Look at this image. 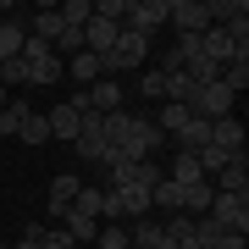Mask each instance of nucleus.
I'll return each instance as SVG.
<instances>
[{
  "instance_id": "20e7f679",
  "label": "nucleus",
  "mask_w": 249,
  "mask_h": 249,
  "mask_svg": "<svg viewBox=\"0 0 249 249\" xmlns=\"http://www.w3.org/2000/svg\"><path fill=\"white\" fill-rule=\"evenodd\" d=\"M205 216L216 227H227V232H249V194H216Z\"/></svg>"
},
{
  "instance_id": "c85d7f7f",
  "label": "nucleus",
  "mask_w": 249,
  "mask_h": 249,
  "mask_svg": "<svg viewBox=\"0 0 249 249\" xmlns=\"http://www.w3.org/2000/svg\"><path fill=\"white\" fill-rule=\"evenodd\" d=\"M39 249H78V244H72L61 227H45V232H39Z\"/></svg>"
},
{
  "instance_id": "f3484780",
  "label": "nucleus",
  "mask_w": 249,
  "mask_h": 249,
  "mask_svg": "<svg viewBox=\"0 0 249 249\" xmlns=\"http://www.w3.org/2000/svg\"><path fill=\"white\" fill-rule=\"evenodd\" d=\"M28 39H45V45L55 50V39H61V17H55V6L34 11V28H28Z\"/></svg>"
},
{
  "instance_id": "aec40b11",
  "label": "nucleus",
  "mask_w": 249,
  "mask_h": 249,
  "mask_svg": "<svg viewBox=\"0 0 249 249\" xmlns=\"http://www.w3.org/2000/svg\"><path fill=\"white\" fill-rule=\"evenodd\" d=\"M211 199H216V183H194V188H183V216H205V211H211Z\"/></svg>"
},
{
  "instance_id": "4468645a",
  "label": "nucleus",
  "mask_w": 249,
  "mask_h": 249,
  "mask_svg": "<svg viewBox=\"0 0 249 249\" xmlns=\"http://www.w3.org/2000/svg\"><path fill=\"white\" fill-rule=\"evenodd\" d=\"M78 188H83V178H78V172H61V178L50 183V216H55V222H61V211L78 199Z\"/></svg>"
},
{
  "instance_id": "bb28decb",
  "label": "nucleus",
  "mask_w": 249,
  "mask_h": 249,
  "mask_svg": "<svg viewBox=\"0 0 249 249\" xmlns=\"http://www.w3.org/2000/svg\"><path fill=\"white\" fill-rule=\"evenodd\" d=\"M94 17H106V22H116V28H122V17H127V0H94Z\"/></svg>"
},
{
  "instance_id": "423d86ee",
  "label": "nucleus",
  "mask_w": 249,
  "mask_h": 249,
  "mask_svg": "<svg viewBox=\"0 0 249 249\" xmlns=\"http://www.w3.org/2000/svg\"><path fill=\"white\" fill-rule=\"evenodd\" d=\"M111 188H155L160 183V166L155 160H111Z\"/></svg>"
},
{
  "instance_id": "6e6552de",
  "label": "nucleus",
  "mask_w": 249,
  "mask_h": 249,
  "mask_svg": "<svg viewBox=\"0 0 249 249\" xmlns=\"http://www.w3.org/2000/svg\"><path fill=\"white\" fill-rule=\"evenodd\" d=\"M199 55H205L211 67H227V61H249V55H238V50H232V39L222 34V28H205V34H199Z\"/></svg>"
},
{
  "instance_id": "6ab92c4d",
  "label": "nucleus",
  "mask_w": 249,
  "mask_h": 249,
  "mask_svg": "<svg viewBox=\"0 0 249 249\" xmlns=\"http://www.w3.org/2000/svg\"><path fill=\"white\" fill-rule=\"evenodd\" d=\"M17 139H22V144H34V150H39V144H50V122H45V111H28V116H22V127H17Z\"/></svg>"
},
{
  "instance_id": "ddd939ff",
  "label": "nucleus",
  "mask_w": 249,
  "mask_h": 249,
  "mask_svg": "<svg viewBox=\"0 0 249 249\" xmlns=\"http://www.w3.org/2000/svg\"><path fill=\"white\" fill-rule=\"evenodd\" d=\"M211 144L222 155H238L244 150V122H238V116H216V122H211Z\"/></svg>"
},
{
  "instance_id": "72a5a7b5",
  "label": "nucleus",
  "mask_w": 249,
  "mask_h": 249,
  "mask_svg": "<svg viewBox=\"0 0 249 249\" xmlns=\"http://www.w3.org/2000/svg\"><path fill=\"white\" fill-rule=\"evenodd\" d=\"M127 249H139V244H127Z\"/></svg>"
},
{
  "instance_id": "1a4fd4ad",
  "label": "nucleus",
  "mask_w": 249,
  "mask_h": 249,
  "mask_svg": "<svg viewBox=\"0 0 249 249\" xmlns=\"http://www.w3.org/2000/svg\"><path fill=\"white\" fill-rule=\"evenodd\" d=\"M83 106L100 111V116H106V111H122V83H116V78H94L89 89H83Z\"/></svg>"
},
{
  "instance_id": "b1692460",
  "label": "nucleus",
  "mask_w": 249,
  "mask_h": 249,
  "mask_svg": "<svg viewBox=\"0 0 249 249\" xmlns=\"http://www.w3.org/2000/svg\"><path fill=\"white\" fill-rule=\"evenodd\" d=\"M100 199H106V188H89V183H83L78 199H72V211H83V216H94V222H100Z\"/></svg>"
},
{
  "instance_id": "2f4dec72",
  "label": "nucleus",
  "mask_w": 249,
  "mask_h": 249,
  "mask_svg": "<svg viewBox=\"0 0 249 249\" xmlns=\"http://www.w3.org/2000/svg\"><path fill=\"white\" fill-rule=\"evenodd\" d=\"M178 249H199V238H194V232H188V238H183V244H178Z\"/></svg>"
},
{
  "instance_id": "f257e3e1",
  "label": "nucleus",
  "mask_w": 249,
  "mask_h": 249,
  "mask_svg": "<svg viewBox=\"0 0 249 249\" xmlns=\"http://www.w3.org/2000/svg\"><path fill=\"white\" fill-rule=\"evenodd\" d=\"M22 67H28V83H34V89H55L61 72H67V61L45 45V39H22Z\"/></svg>"
},
{
  "instance_id": "412c9836",
  "label": "nucleus",
  "mask_w": 249,
  "mask_h": 249,
  "mask_svg": "<svg viewBox=\"0 0 249 249\" xmlns=\"http://www.w3.org/2000/svg\"><path fill=\"white\" fill-rule=\"evenodd\" d=\"M111 194L122 199V216H133V222L150 216V188H111Z\"/></svg>"
},
{
  "instance_id": "2eb2a0df",
  "label": "nucleus",
  "mask_w": 249,
  "mask_h": 249,
  "mask_svg": "<svg viewBox=\"0 0 249 249\" xmlns=\"http://www.w3.org/2000/svg\"><path fill=\"white\" fill-rule=\"evenodd\" d=\"M22 39H28V28L17 17H0V61H17V55H22Z\"/></svg>"
},
{
  "instance_id": "5701e85b",
  "label": "nucleus",
  "mask_w": 249,
  "mask_h": 249,
  "mask_svg": "<svg viewBox=\"0 0 249 249\" xmlns=\"http://www.w3.org/2000/svg\"><path fill=\"white\" fill-rule=\"evenodd\" d=\"M94 249H127V227L100 222V232H94Z\"/></svg>"
},
{
  "instance_id": "393cba45",
  "label": "nucleus",
  "mask_w": 249,
  "mask_h": 249,
  "mask_svg": "<svg viewBox=\"0 0 249 249\" xmlns=\"http://www.w3.org/2000/svg\"><path fill=\"white\" fill-rule=\"evenodd\" d=\"M28 111H34V106H22V100L0 111V139H17V127H22V116H28Z\"/></svg>"
},
{
  "instance_id": "4be33fe9",
  "label": "nucleus",
  "mask_w": 249,
  "mask_h": 249,
  "mask_svg": "<svg viewBox=\"0 0 249 249\" xmlns=\"http://www.w3.org/2000/svg\"><path fill=\"white\" fill-rule=\"evenodd\" d=\"M55 17H61V28H83L94 17V6H89V0H67V6H55Z\"/></svg>"
},
{
  "instance_id": "f03ea898",
  "label": "nucleus",
  "mask_w": 249,
  "mask_h": 249,
  "mask_svg": "<svg viewBox=\"0 0 249 249\" xmlns=\"http://www.w3.org/2000/svg\"><path fill=\"white\" fill-rule=\"evenodd\" d=\"M100 67H106V78H116V72H127V67H150V39L144 34H116V45L100 55Z\"/></svg>"
},
{
  "instance_id": "f8f14e48",
  "label": "nucleus",
  "mask_w": 249,
  "mask_h": 249,
  "mask_svg": "<svg viewBox=\"0 0 249 249\" xmlns=\"http://www.w3.org/2000/svg\"><path fill=\"white\" fill-rule=\"evenodd\" d=\"M78 116H83V106H72V100H67V106H50V111H45V122H50V139L72 144V139H78Z\"/></svg>"
},
{
  "instance_id": "39448f33",
  "label": "nucleus",
  "mask_w": 249,
  "mask_h": 249,
  "mask_svg": "<svg viewBox=\"0 0 249 249\" xmlns=\"http://www.w3.org/2000/svg\"><path fill=\"white\" fill-rule=\"evenodd\" d=\"M166 11H172V0H127L122 28H127V34H144V39H150L155 28L166 22Z\"/></svg>"
},
{
  "instance_id": "9b49d317",
  "label": "nucleus",
  "mask_w": 249,
  "mask_h": 249,
  "mask_svg": "<svg viewBox=\"0 0 249 249\" xmlns=\"http://www.w3.org/2000/svg\"><path fill=\"white\" fill-rule=\"evenodd\" d=\"M172 144H178L183 155H199L205 144H211V122H205V116H194V111H188V122L178 127V133H172Z\"/></svg>"
},
{
  "instance_id": "a878e982",
  "label": "nucleus",
  "mask_w": 249,
  "mask_h": 249,
  "mask_svg": "<svg viewBox=\"0 0 249 249\" xmlns=\"http://www.w3.org/2000/svg\"><path fill=\"white\" fill-rule=\"evenodd\" d=\"M0 83H6V94L28 83V67H22V55H17V61H0Z\"/></svg>"
},
{
  "instance_id": "0eeeda50",
  "label": "nucleus",
  "mask_w": 249,
  "mask_h": 249,
  "mask_svg": "<svg viewBox=\"0 0 249 249\" xmlns=\"http://www.w3.org/2000/svg\"><path fill=\"white\" fill-rule=\"evenodd\" d=\"M166 22L178 28V39H199L205 28H211V17H205V0H172Z\"/></svg>"
},
{
  "instance_id": "7c9ffc66",
  "label": "nucleus",
  "mask_w": 249,
  "mask_h": 249,
  "mask_svg": "<svg viewBox=\"0 0 249 249\" xmlns=\"http://www.w3.org/2000/svg\"><path fill=\"white\" fill-rule=\"evenodd\" d=\"M39 232H45V222H28L22 238H17V249H39Z\"/></svg>"
},
{
  "instance_id": "473e14b6",
  "label": "nucleus",
  "mask_w": 249,
  "mask_h": 249,
  "mask_svg": "<svg viewBox=\"0 0 249 249\" xmlns=\"http://www.w3.org/2000/svg\"><path fill=\"white\" fill-rule=\"evenodd\" d=\"M6 106H11V94H6V83H0V111H6Z\"/></svg>"
},
{
  "instance_id": "a211bd4d",
  "label": "nucleus",
  "mask_w": 249,
  "mask_h": 249,
  "mask_svg": "<svg viewBox=\"0 0 249 249\" xmlns=\"http://www.w3.org/2000/svg\"><path fill=\"white\" fill-rule=\"evenodd\" d=\"M166 178L178 183V188H194V183H205V172H199V160H194V155H183V150H178V155H172V172H166Z\"/></svg>"
},
{
  "instance_id": "c756f323",
  "label": "nucleus",
  "mask_w": 249,
  "mask_h": 249,
  "mask_svg": "<svg viewBox=\"0 0 249 249\" xmlns=\"http://www.w3.org/2000/svg\"><path fill=\"white\" fill-rule=\"evenodd\" d=\"M160 83H166V78H160L155 67H144V78H139V89H144V100H160Z\"/></svg>"
},
{
  "instance_id": "dca6fc26",
  "label": "nucleus",
  "mask_w": 249,
  "mask_h": 249,
  "mask_svg": "<svg viewBox=\"0 0 249 249\" xmlns=\"http://www.w3.org/2000/svg\"><path fill=\"white\" fill-rule=\"evenodd\" d=\"M67 72H72V78L83 83V89H89L94 78H106V67H100V55H89V50H78V55H67Z\"/></svg>"
},
{
  "instance_id": "cd10ccee",
  "label": "nucleus",
  "mask_w": 249,
  "mask_h": 249,
  "mask_svg": "<svg viewBox=\"0 0 249 249\" xmlns=\"http://www.w3.org/2000/svg\"><path fill=\"white\" fill-rule=\"evenodd\" d=\"M194 160H199V172H205V178H211V172H222V166H227V155L216 150V144H205V150H199Z\"/></svg>"
},
{
  "instance_id": "7ed1b4c3",
  "label": "nucleus",
  "mask_w": 249,
  "mask_h": 249,
  "mask_svg": "<svg viewBox=\"0 0 249 249\" xmlns=\"http://www.w3.org/2000/svg\"><path fill=\"white\" fill-rule=\"evenodd\" d=\"M232 106H238V94H227L222 83H199V89L188 94V111L205 116V122H216V116H232Z\"/></svg>"
},
{
  "instance_id": "9d476101",
  "label": "nucleus",
  "mask_w": 249,
  "mask_h": 249,
  "mask_svg": "<svg viewBox=\"0 0 249 249\" xmlns=\"http://www.w3.org/2000/svg\"><path fill=\"white\" fill-rule=\"evenodd\" d=\"M216 194H249V155H227V166L216 172Z\"/></svg>"
},
{
  "instance_id": "f704fd0d",
  "label": "nucleus",
  "mask_w": 249,
  "mask_h": 249,
  "mask_svg": "<svg viewBox=\"0 0 249 249\" xmlns=\"http://www.w3.org/2000/svg\"><path fill=\"white\" fill-rule=\"evenodd\" d=\"M0 249H11V244H0Z\"/></svg>"
}]
</instances>
